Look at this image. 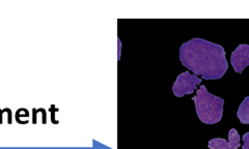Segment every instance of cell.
Returning <instances> with one entry per match:
<instances>
[{
    "label": "cell",
    "instance_id": "6da1fadb",
    "mask_svg": "<svg viewBox=\"0 0 249 149\" xmlns=\"http://www.w3.org/2000/svg\"><path fill=\"white\" fill-rule=\"evenodd\" d=\"M182 65L205 80H218L227 73L229 65L220 45L202 38H192L180 48Z\"/></svg>",
    "mask_w": 249,
    "mask_h": 149
},
{
    "label": "cell",
    "instance_id": "7a4b0ae2",
    "mask_svg": "<svg viewBox=\"0 0 249 149\" xmlns=\"http://www.w3.org/2000/svg\"><path fill=\"white\" fill-rule=\"evenodd\" d=\"M196 113L201 122L206 124H215L222 119L223 99L210 93L206 86L201 85L193 99Z\"/></svg>",
    "mask_w": 249,
    "mask_h": 149
},
{
    "label": "cell",
    "instance_id": "3957f363",
    "mask_svg": "<svg viewBox=\"0 0 249 149\" xmlns=\"http://www.w3.org/2000/svg\"><path fill=\"white\" fill-rule=\"evenodd\" d=\"M201 83V79L196 75H191L189 72L178 75L173 86L174 95L178 98H183L186 95H191Z\"/></svg>",
    "mask_w": 249,
    "mask_h": 149
},
{
    "label": "cell",
    "instance_id": "277c9868",
    "mask_svg": "<svg viewBox=\"0 0 249 149\" xmlns=\"http://www.w3.org/2000/svg\"><path fill=\"white\" fill-rule=\"evenodd\" d=\"M231 64L238 74H242L245 67L249 66V45L241 44L231 55Z\"/></svg>",
    "mask_w": 249,
    "mask_h": 149
},
{
    "label": "cell",
    "instance_id": "5b68a950",
    "mask_svg": "<svg viewBox=\"0 0 249 149\" xmlns=\"http://www.w3.org/2000/svg\"><path fill=\"white\" fill-rule=\"evenodd\" d=\"M210 149H238L240 147V135L236 129L229 132V141L222 138H215L209 141Z\"/></svg>",
    "mask_w": 249,
    "mask_h": 149
},
{
    "label": "cell",
    "instance_id": "8992f818",
    "mask_svg": "<svg viewBox=\"0 0 249 149\" xmlns=\"http://www.w3.org/2000/svg\"><path fill=\"white\" fill-rule=\"evenodd\" d=\"M237 116L241 122L244 124H249V97L245 98L242 103H241L238 109Z\"/></svg>",
    "mask_w": 249,
    "mask_h": 149
},
{
    "label": "cell",
    "instance_id": "52a82bcc",
    "mask_svg": "<svg viewBox=\"0 0 249 149\" xmlns=\"http://www.w3.org/2000/svg\"><path fill=\"white\" fill-rule=\"evenodd\" d=\"M29 116V113L26 109L24 108H21L19 109L17 112H16V120H17V122L20 120V118H22V117H24V118H27V117Z\"/></svg>",
    "mask_w": 249,
    "mask_h": 149
},
{
    "label": "cell",
    "instance_id": "ba28073f",
    "mask_svg": "<svg viewBox=\"0 0 249 149\" xmlns=\"http://www.w3.org/2000/svg\"><path fill=\"white\" fill-rule=\"evenodd\" d=\"M243 141H244V144L242 146V149H249V132L244 134Z\"/></svg>",
    "mask_w": 249,
    "mask_h": 149
},
{
    "label": "cell",
    "instance_id": "9c48e42d",
    "mask_svg": "<svg viewBox=\"0 0 249 149\" xmlns=\"http://www.w3.org/2000/svg\"><path fill=\"white\" fill-rule=\"evenodd\" d=\"M50 111L52 112V122H53V123H58V122H56L55 120H54V117H55V116H54V113H55L56 111H58V109H57V108H54V106H52V107L50 108Z\"/></svg>",
    "mask_w": 249,
    "mask_h": 149
},
{
    "label": "cell",
    "instance_id": "30bf717a",
    "mask_svg": "<svg viewBox=\"0 0 249 149\" xmlns=\"http://www.w3.org/2000/svg\"><path fill=\"white\" fill-rule=\"evenodd\" d=\"M9 108H5L4 110H2V111H0V124H2V114L4 112H9Z\"/></svg>",
    "mask_w": 249,
    "mask_h": 149
}]
</instances>
